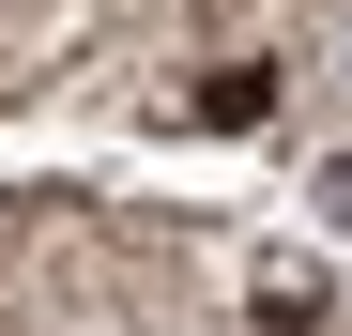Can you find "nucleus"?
<instances>
[{
  "instance_id": "obj_2",
  "label": "nucleus",
  "mask_w": 352,
  "mask_h": 336,
  "mask_svg": "<svg viewBox=\"0 0 352 336\" xmlns=\"http://www.w3.org/2000/svg\"><path fill=\"white\" fill-rule=\"evenodd\" d=\"M322 214H352V153H337V168H322Z\"/></svg>"
},
{
  "instance_id": "obj_1",
  "label": "nucleus",
  "mask_w": 352,
  "mask_h": 336,
  "mask_svg": "<svg viewBox=\"0 0 352 336\" xmlns=\"http://www.w3.org/2000/svg\"><path fill=\"white\" fill-rule=\"evenodd\" d=\"M261 107H276V62H214L199 77V123H261Z\"/></svg>"
}]
</instances>
